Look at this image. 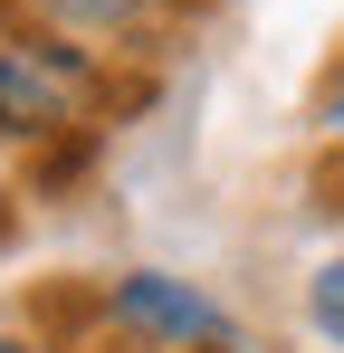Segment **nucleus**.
Here are the masks:
<instances>
[{
  "label": "nucleus",
  "mask_w": 344,
  "mask_h": 353,
  "mask_svg": "<svg viewBox=\"0 0 344 353\" xmlns=\"http://www.w3.org/2000/svg\"><path fill=\"white\" fill-rule=\"evenodd\" d=\"M96 105V58L67 48L48 29H0V143H39L67 134Z\"/></svg>",
  "instance_id": "nucleus-1"
},
{
  "label": "nucleus",
  "mask_w": 344,
  "mask_h": 353,
  "mask_svg": "<svg viewBox=\"0 0 344 353\" xmlns=\"http://www.w3.org/2000/svg\"><path fill=\"white\" fill-rule=\"evenodd\" d=\"M106 315L134 344H163V353H229L239 344V315L220 296H201L191 277H163V268H124L106 287Z\"/></svg>",
  "instance_id": "nucleus-2"
},
{
  "label": "nucleus",
  "mask_w": 344,
  "mask_h": 353,
  "mask_svg": "<svg viewBox=\"0 0 344 353\" xmlns=\"http://www.w3.org/2000/svg\"><path fill=\"white\" fill-rule=\"evenodd\" d=\"M29 10L48 19V39L77 48V39H124V29H134V19H153L163 0H29Z\"/></svg>",
  "instance_id": "nucleus-3"
},
{
  "label": "nucleus",
  "mask_w": 344,
  "mask_h": 353,
  "mask_svg": "<svg viewBox=\"0 0 344 353\" xmlns=\"http://www.w3.org/2000/svg\"><path fill=\"white\" fill-rule=\"evenodd\" d=\"M306 325H316V334L344 353V258H325V268L306 277Z\"/></svg>",
  "instance_id": "nucleus-4"
},
{
  "label": "nucleus",
  "mask_w": 344,
  "mask_h": 353,
  "mask_svg": "<svg viewBox=\"0 0 344 353\" xmlns=\"http://www.w3.org/2000/svg\"><path fill=\"white\" fill-rule=\"evenodd\" d=\"M316 134H325V143H344V67L316 86Z\"/></svg>",
  "instance_id": "nucleus-5"
},
{
  "label": "nucleus",
  "mask_w": 344,
  "mask_h": 353,
  "mask_svg": "<svg viewBox=\"0 0 344 353\" xmlns=\"http://www.w3.org/2000/svg\"><path fill=\"white\" fill-rule=\"evenodd\" d=\"M0 353H39V344H19V334H0Z\"/></svg>",
  "instance_id": "nucleus-6"
}]
</instances>
